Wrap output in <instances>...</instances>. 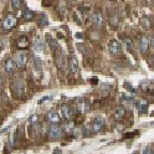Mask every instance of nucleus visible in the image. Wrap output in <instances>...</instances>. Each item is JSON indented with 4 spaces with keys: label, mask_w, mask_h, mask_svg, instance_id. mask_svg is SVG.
<instances>
[{
    "label": "nucleus",
    "mask_w": 154,
    "mask_h": 154,
    "mask_svg": "<svg viewBox=\"0 0 154 154\" xmlns=\"http://www.w3.org/2000/svg\"><path fill=\"white\" fill-rule=\"evenodd\" d=\"M10 87H11L14 96H15L16 98H21V97L25 96V83L22 80H20V78H14L11 81Z\"/></svg>",
    "instance_id": "nucleus-1"
},
{
    "label": "nucleus",
    "mask_w": 154,
    "mask_h": 154,
    "mask_svg": "<svg viewBox=\"0 0 154 154\" xmlns=\"http://www.w3.org/2000/svg\"><path fill=\"white\" fill-rule=\"evenodd\" d=\"M16 22H17L16 16L13 15V14H8V16L4 19V21H3V29L5 30V31L11 30L13 27H15Z\"/></svg>",
    "instance_id": "nucleus-2"
},
{
    "label": "nucleus",
    "mask_w": 154,
    "mask_h": 154,
    "mask_svg": "<svg viewBox=\"0 0 154 154\" xmlns=\"http://www.w3.org/2000/svg\"><path fill=\"white\" fill-rule=\"evenodd\" d=\"M49 134H50L51 139H60L62 137V128L60 127V125H57V124H52L50 127Z\"/></svg>",
    "instance_id": "nucleus-3"
},
{
    "label": "nucleus",
    "mask_w": 154,
    "mask_h": 154,
    "mask_svg": "<svg viewBox=\"0 0 154 154\" xmlns=\"http://www.w3.org/2000/svg\"><path fill=\"white\" fill-rule=\"evenodd\" d=\"M27 62V56L25 52H20V54H17L16 55V57H15V65L19 67V68H24L25 67V65Z\"/></svg>",
    "instance_id": "nucleus-4"
},
{
    "label": "nucleus",
    "mask_w": 154,
    "mask_h": 154,
    "mask_svg": "<svg viewBox=\"0 0 154 154\" xmlns=\"http://www.w3.org/2000/svg\"><path fill=\"white\" fill-rule=\"evenodd\" d=\"M108 49H109V52L112 55H119L121 51H122V46H121V44L118 43L117 40H112L109 43Z\"/></svg>",
    "instance_id": "nucleus-5"
},
{
    "label": "nucleus",
    "mask_w": 154,
    "mask_h": 154,
    "mask_svg": "<svg viewBox=\"0 0 154 154\" xmlns=\"http://www.w3.org/2000/svg\"><path fill=\"white\" fill-rule=\"evenodd\" d=\"M77 109H78L80 113L85 114V113H87V112L91 111V103L88 101H80L77 103Z\"/></svg>",
    "instance_id": "nucleus-6"
},
{
    "label": "nucleus",
    "mask_w": 154,
    "mask_h": 154,
    "mask_svg": "<svg viewBox=\"0 0 154 154\" xmlns=\"http://www.w3.org/2000/svg\"><path fill=\"white\" fill-rule=\"evenodd\" d=\"M17 49L20 50H25L30 46V41H29V37L25 36V35H21L20 37L17 39Z\"/></svg>",
    "instance_id": "nucleus-7"
},
{
    "label": "nucleus",
    "mask_w": 154,
    "mask_h": 154,
    "mask_svg": "<svg viewBox=\"0 0 154 154\" xmlns=\"http://www.w3.org/2000/svg\"><path fill=\"white\" fill-rule=\"evenodd\" d=\"M105 127V119L103 118H96L92 122V130L95 133H98L102 130V128Z\"/></svg>",
    "instance_id": "nucleus-8"
},
{
    "label": "nucleus",
    "mask_w": 154,
    "mask_h": 154,
    "mask_svg": "<svg viewBox=\"0 0 154 154\" xmlns=\"http://www.w3.org/2000/svg\"><path fill=\"white\" fill-rule=\"evenodd\" d=\"M149 45H151V43H149V39H148L147 36H143L142 40H141V44H139V50H141L142 54H147L148 52Z\"/></svg>",
    "instance_id": "nucleus-9"
},
{
    "label": "nucleus",
    "mask_w": 154,
    "mask_h": 154,
    "mask_svg": "<svg viewBox=\"0 0 154 154\" xmlns=\"http://www.w3.org/2000/svg\"><path fill=\"white\" fill-rule=\"evenodd\" d=\"M68 67H70L71 73H76L77 72V70H78V60H77V57H75V56H71V57H70Z\"/></svg>",
    "instance_id": "nucleus-10"
},
{
    "label": "nucleus",
    "mask_w": 154,
    "mask_h": 154,
    "mask_svg": "<svg viewBox=\"0 0 154 154\" xmlns=\"http://www.w3.org/2000/svg\"><path fill=\"white\" fill-rule=\"evenodd\" d=\"M61 112H62V116L66 119H71L72 118V116H73V113H72V111H71V107H70L68 105H66V103H63L62 106H61Z\"/></svg>",
    "instance_id": "nucleus-11"
},
{
    "label": "nucleus",
    "mask_w": 154,
    "mask_h": 154,
    "mask_svg": "<svg viewBox=\"0 0 154 154\" xmlns=\"http://www.w3.org/2000/svg\"><path fill=\"white\" fill-rule=\"evenodd\" d=\"M34 49L36 52H43L44 49H45V44H44V41L40 39L39 36H36L35 37V41H34Z\"/></svg>",
    "instance_id": "nucleus-12"
},
{
    "label": "nucleus",
    "mask_w": 154,
    "mask_h": 154,
    "mask_svg": "<svg viewBox=\"0 0 154 154\" xmlns=\"http://www.w3.org/2000/svg\"><path fill=\"white\" fill-rule=\"evenodd\" d=\"M47 119L51 124H59L61 122V118H60V116L56 113V112H50L47 114Z\"/></svg>",
    "instance_id": "nucleus-13"
},
{
    "label": "nucleus",
    "mask_w": 154,
    "mask_h": 154,
    "mask_svg": "<svg viewBox=\"0 0 154 154\" xmlns=\"http://www.w3.org/2000/svg\"><path fill=\"white\" fill-rule=\"evenodd\" d=\"M37 25L40 27H45L49 25V19L45 14H39V15H37Z\"/></svg>",
    "instance_id": "nucleus-14"
},
{
    "label": "nucleus",
    "mask_w": 154,
    "mask_h": 154,
    "mask_svg": "<svg viewBox=\"0 0 154 154\" xmlns=\"http://www.w3.org/2000/svg\"><path fill=\"white\" fill-rule=\"evenodd\" d=\"M92 21L96 26H102V24H103V16H102V14L98 11L95 13L92 16Z\"/></svg>",
    "instance_id": "nucleus-15"
},
{
    "label": "nucleus",
    "mask_w": 154,
    "mask_h": 154,
    "mask_svg": "<svg viewBox=\"0 0 154 154\" xmlns=\"http://www.w3.org/2000/svg\"><path fill=\"white\" fill-rule=\"evenodd\" d=\"M15 62L13 61V60H10V59H8V60H5V62H4V68H5V71L8 72V73H11L14 70H15Z\"/></svg>",
    "instance_id": "nucleus-16"
},
{
    "label": "nucleus",
    "mask_w": 154,
    "mask_h": 154,
    "mask_svg": "<svg viewBox=\"0 0 154 154\" xmlns=\"http://www.w3.org/2000/svg\"><path fill=\"white\" fill-rule=\"evenodd\" d=\"M34 71L36 75H41V72H43V65H41V60L39 57H34Z\"/></svg>",
    "instance_id": "nucleus-17"
},
{
    "label": "nucleus",
    "mask_w": 154,
    "mask_h": 154,
    "mask_svg": "<svg viewBox=\"0 0 154 154\" xmlns=\"http://www.w3.org/2000/svg\"><path fill=\"white\" fill-rule=\"evenodd\" d=\"M35 17V13L32 10H29V9H26V10L22 11V19L26 21H31L32 19Z\"/></svg>",
    "instance_id": "nucleus-18"
},
{
    "label": "nucleus",
    "mask_w": 154,
    "mask_h": 154,
    "mask_svg": "<svg viewBox=\"0 0 154 154\" xmlns=\"http://www.w3.org/2000/svg\"><path fill=\"white\" fill-rule=\"evenodd\" d=\"M124 114H125V108H124V107L119 106V107H117V108H116V111H114V117L117 118V119H122L124 117Z\"/></svg>",
    "instance_id": "nucleus-19"
},
{
    "label": "nucleus",
    "mask_w": 154,
    "mask_h": 154,
    "mask_svg": "<svg viewBox=\"0 0 154 154\" xmlns=\"http://www.w3.org/2000/svg\"><path fill=\"white\" fill-rule=\"evenodd\" d=\"M47 41H49V45H50V47H51V50L52 51H57L59 50V43H57V40H55V39H52V37H47Z\"/></svg>",
    "instance_id": "nucleus-20"
},
{
    "label": "nucleus",
    "mask_w": 154,
    "mask_h": 154,
    "mask_svg": "<svg viewBox=\"0 0 154 154\" xmlns=\"http://www.w3.org/2000/svg\"><path fill=\"white\" fill-rule=\"evenodd\" d=\"M141 22H142V25H143V27L144 29H151L152 27V24H151V20H149L148 17H142V20H141Z\"/></svg>",
    "instance_id": "nucleus-21"
},
{
    "label": "nucleus",
    "mask_w": 154,
    "mask_h": 154,
    "mask_svg": "<svg viewBox=\"0 0 154 154\" xmlns=\"http://www.w3.org/2000/svg\"><path fill=\"white\" fill-rule=\"evenodd\" d=\"M147 108H148L147 101H142L141 103H139V111H141V113H146V112H147Z\"/></svg>",
    "instance_id": "nucleus-22"
},
{
    "label": "nucleus",
    "mask_w": 154,
    "mask_h": 154,
    "mask_svg": "<svg viewBox=\"0 0 154 154\" xmlns=\"http://www.w3.org/2000/svg\"><path fill=\"white\" fill-rule=\"evenodd\" d=\"M82 137L83 138H87V137H91V130L88 127H82Z\"/></svg>",
    "instance_id": "nucleus-23"
},
{
    "label": "nucleus",
    "mask_w": 154,
    "mask_h": 154,
    "mask_svg": "<svg viewBox=\"0 0 154 154\" xmlns=\"http://www.w3.org/2000/svg\"><path fill=\"white\" fill-rule=\"evenodd\" d=\"M22 4V0H11V5L14 9H20Z\"/></svg>",
    "instance_id": "nucleus-24"
},
{
    "label": "nucleus",
    "mask_w": 154,
    "mask_h": 154,
    "mask_svg": "<svg viewBox=\"0 0 154 154\" xmlns=\"http://www.w3.org/2000/svg\"><path fill=\"white\" fill-rule=\"evenodd\" d=\"M124 44H125V47H127L128 50H132L133 44H132V40H130L129 37H124Z\"/></svg>",
    "instance_id": "nucleus-25"
},
{
    "label": "nucleus",
    "mask_w": 154,
    "mask_h": 154,
    "mask_svg": "<svg viewBox=\"0 0 154 154\" xmlns=\"http://www.w3.org/2000/svg\"><path fill=\"white\" fill-rule=\"evenodd\" d=\"M63 61H65L63 56H59V57L56 59V65H57L60 68H62V67H63Z\"/></svg>",
    "instance_id": "nucleus-26"
},
{
    "label": "nucleus",
    "mask_w": 154,
    "mask_h": 154,
    "mask_svg": "<svg viewBox=\"0 0 154 154\" xmlns=\"http://www.w3.org/2000/svg\"><path fill=\"white\" fill-rule=\"evenodd\" d=\"M111 25L113 26V27H117L118 26V17H117V15H113L111 17Z\"/></svg>",
    "instance_id": "nucleus-27"
},
{
    "label": "nucleus",
    "mask_w": 154,
    "mask_h": 154,
    "mask_svg": "<svg viewBox=\"0 0 154 154\" xmlns=\"http://www.w3.org/2000/svg\"><path fill=\"white\" fill-rule=\"evenodd\" d=\"M67 10V6H66V3H65V0H61L60 1V11H61L62 14Z\"/></svg>",
    "instance_id": "nucleus-28"
},
{
    "label": "nucleus",
    "mask_w": 154,
    "mask_h": 154,
    "mask_svg": "<svg viewBox=\"0 0 154 154\" xmlns=\"http://www.w3.org/2000/svg\"><path fill=\"white\" fill-rule=\"evenodd\" d=\"M37 121H39V117H37L36 114L31 116V118H30V123H31V125H35V124L37 123Z\"/></svg>",
    "instance_id": "nucleus-29"
},
{
    "label": "nucleus",
    "mask_w": 154,
    "mask_h": 154,
    "mask_svg": "<svg viewBox=\"0 0 154 154\" xmlns=\"http://www.w3.org/2000/svg\"><path fill=\"white\" fill-rule=\"evenodd\" d=\"M65 128H66V130H67L66 133H71V132H72V124H71V123H70L68 125L66 124V125H65Z\"/></svg>",
    "instance_id": "nucleus-30"
},
{
    "label": "nucleus",
    "mask_w": 154,
    "mask_h": 154,
    "mask_svg": "<svg viewBox=\"0 0 154 154\" xmlns=\"http://www.w3.org/2000/svg\"><path fill=\"white\" fill-rule=\"evenodd\" d=\"M49 100H51V97H50V96H47V97H44L43 100H40V103H43L44 101H49Z\"/></svg>",
    "instance_id": "nucleus-31"
},
{
    "label": "nucleus",
    "mask_w": 154,
    "mask_h": 154,
    "mask_svg": "<svg viewBox=\"0 0 154 154\" xmlns=\"http://www.w3.org/2000/svg\"><path fill=\"white\" fill-rule=\"evenodd\" d=\"M75 36H76V37H78V39H82V37H83V36H82L81 34H76V35H75Z\"/></svg>",
    "instance_id": "nucleus-32"
},
{
    "label": "nucleus",
    "mask_w": 154,
    "mask_h": 154,
    "mask_svg": "<svg viewBox=\"0 0 154 154\" xmlns=\"http://www.w3.org/2000/svg\"><path fill=\"white\" fill-rule=\"evenodd\" d=\"M152 46H153V49H154V36H153V39H152Z\"/></svg>",
    "instance_id": "nucleus-33"
}]
</instances>
